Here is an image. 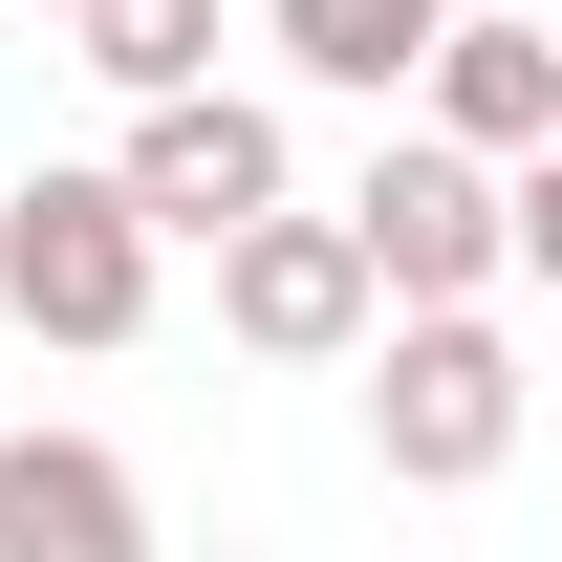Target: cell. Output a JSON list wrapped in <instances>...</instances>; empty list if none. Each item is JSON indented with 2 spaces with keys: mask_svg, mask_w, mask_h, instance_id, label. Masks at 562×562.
Wrapping results in <instances>:
<instances>
[{
  "mask_svg": "<svg viewBox=\"0 0 562 562\" xmlns=\"http://www.w3.org/2000/svg\"><path fill=\"white\" fill-rule=\"evenodd\" d=\"M368 454L412 497H476L519 454V347H497L476 303H390V368H368Z\"/></svg>",
  "mask_w": 562,
  "mask_h": 562,
  "instance_id": "obj_1",
  "label": "cell"
},
{
  "mask_svg": "<svg viewBox=\"0 0 562 562\" xmlns=\"http://www.w3.org/2000/svg\"><path fill=\"white\" fill-rule=\"evenodd\" d=\"M0 303L44 347H131L151 325V195L131 173H22L0 195Z\"/></svg>",
  "mask_w": 562,
  "mask_h": 562,
  "instance_id": "obj_2",
  "label": "cell"
},
{
  "mask_svg": "<svg viewBox=\"0 0 562 562\" xmlns=\"http://www.w3.org/2000/svg\"><path fill=\"white\" fill-rule=\"evenodd\" d=\"M347 216H368V281H390V303H476V281L519 260V173H497L476 131H390Z\"/></svg>",
  "mask_w": 562,
  "mask_h": 562,
  "instance_id": "obj_3",
  "label": "cell"
},
{
  "mask_svg": "<svg viewBox=\"0 0 562 562\" xmlns=\"http://www.w3.org/2000/svg\"><path fill=\"white\" fill-rule=\"evenodd\" d=\"M368 303H390V281H368V216H281L260 195L238 238H216V325H238L260 368H347Z\"/></svg>",
  "mask_w": 562,
  "mask_h": 562,
  "instance_id": "obj_4",
  "label": "cell"
},
{
  "mask_svg": "<svg viewBox=\"0 0 562 562\" xmlns=\"http://www.w3.org/2000/svg\"><path fill=\"white\" fill-rule=\"evenodd\" d=\"M109 173L151 195V238H238V216L281 195V109H238V87H151Z\"/></svg>",
  "mask_w": 562,
  "mask_h": 562,
  "instance_id": "obj_5",
  "label": "cell"
},
{
  "mask_svg": "<svg viewBox=\"0 0 562 562\" xmlns=\"http://www.w3.org/2000/svg\"><path fill=\"white\" fill-rule=\"evenodd\" d=\"M151 497L131 454H87V432H0V562H131Z\"/></svg>",
  "mask_w": 562,
  "mask_h": 562,
  "instance_id": "obj_6",
  "label": "cell"
},
{
  "mask_svg": "<svg viewBox=\"0 0 562 562\" xmlns=\"http://www.w3.org/2000/svg\"><path fill=\"white\" fill-rule=\"evenodd\" d=\"M432 131H476L497 173H519V151L562 131V22H476V0H454V22H432Z\"/></svg>",
  "mask_w": 562,
  "mask_h": 562,
  "instance_id": "obj_7",
  "label": "cell"
},
{
  "mask_svg": "<svg viewBox=\"0 0 562 562\" xmlns=\"http://www.w3.org/2000/svg\"><path fill=\"white\" fill-rule=\"evenodd\" d=\"M260 22H281L303 87H368V109H390V87H432V22H454V0H260Z\"/></svg>",
  "mask_w": 562,
  "mask_h": 562,
  "instance_id": "obj_8",
  "label": "cell"
},
{
  "mask_svg": "<svg viewBox=\"0 0 562 562\" xmlns=\"http://www.w3.org/2000/svg\"><path fill=\"white\" fill-rule=\"evenodd\" d=\"M66 66H109L151 109V87H216V0H66Z\"/></svg>",
  "mask_w": 562,
  "mask_h": 562,
  "instance_id": "obj_9",
  "label": "cell"
},
{
  "mask_svg": "<svg viewBox=\"0 0 562 562\" xmlns=\"http://www.w3.org/2000/svg\"><path fill=\"white\" fill-rule=\"evenodd\" d=\"M519 260H541V281H562V131H541V151H519Z\"/></svg>",
  "mask_w": 562,
  "mask_h": 562,
  "instance_id": "obj_10",
  "label": "cell"
},
{
  "mask_svg": "<svg viewBox=\"0 0 562 562\" xmlns=\"http://www.w3.org/2000/svg\"><path fill=\"white\" fill-rule=\"evenodd\" d=\"M44 22H66V0H44Z\"/></svg>",
  "mask_w": 562,
  "mask_h": 562,
  "instance_id": "obj_11",
  "label": "cell"
}]
</instances>
